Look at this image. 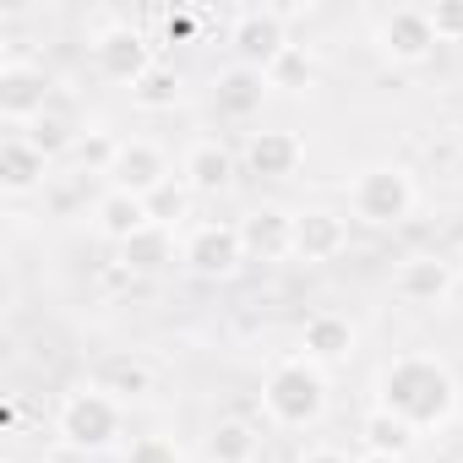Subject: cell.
Instances as JSON below:
<instances>
[{
	"mask_svg": "<svg viewBox=\"0 0 463 463\" xmlns=\"http://www.w3.org/2000/svg\"><path fill=\"white\" fill-rule=\"evenodd\" d=\"M376 409L398 414L409 430H441L458 414V382L436 354H398L376 376Z\"/></svg>",
	"mask_w": 463,
	"mask_h": 463,
	"instance_id": "6da1fadb",
	"label": "cell"
},
{
	"mask_svg": "<svg viewBox=\"0 0 463 463\" xmlns=\"http://www.w3.org/2000/svg\"><path fill=\"white\" fill-rule=\"evenodd\" d=\"M262 409H268V420L284 425V430L317 425V420L327 414V376H322V365H311L306 354L279 360V365L262 376Z\"/></svg>",
	"mask_w": 463,
	"mask_h": 463,
	"instance_id": "7a4b0ae2",
	"label": "cell"
},
{
	"mask_svg": "<svg viewBox=\"0 0 463 463\" xmlns=\"http://www.w3.org/2000/svg\"><path fill=\"white\" fill-rule=\"evenodd\" d=\"M420 207V185L403 164H371L349 180V213L371 229H398Z\"/></svg>",
	"mask_w": 463,
	"mask_h": 463,
	"instance_id": "3957f363",
	"label": "cell"
},
{
	"mask_svg": "<svg viewBox=\"0 0 463 463\" xmlns=\"http://www.w3.org/2000/svg\"><path fill=\"white\" fill-rule=\"evenodd\" d=\"M55 430H61V441L77 447V452H109V447L126 436V403L109 398L104 387H77V392L61 398Z\"/></svg>",
	"mask_w": 463,
	"mask_h": 463,
	"instance_id": "277c9868",
	"label": "cell"
},
{
	"mask_svg": "<svg viewBox=\"0 0 463 463\" xmlns=\"http://www.w3.org/2000/svg\"><path fill=\"white\" fill-rule=\"evenodd\" d=\"M180 262H185L196 279H207V284L235 279V273L246 268L241 223H196V229H191V241L180 246Z\"/></svg>",
	"mask_w": 463,
	"mask_h": 463,
	"instance_id": "5b68a950",
	"label": "cell"
},
{
	"mask_svg": "<svg viewBox=\"0 0 463 463\" xmlns=\"http://www.w3.org/2000/svg\"><path fill=\"white\" fill-rule=\"evenodd\" d=\"M289 28L273 17V6H251V12H235V23H229V50H235V66H251L268 77V66L289 50Z\"/></svg>",
	"mask_w": 463,
	"mask_h": 463,
	"instance_id": "8992f818",
	"label": "cell"
},
{
	"mask_svg": "<svg viewBox=\"0 0 463 463\" xmlns=\"http://www.w3.org/2000/svg\"><path fill=\"white\" fill-rule=\"evenodd\" d=\"M376 50H382L392 66H425V61L436 55L430 12H425V6H392V12L376 23Z\"/></svg>",
	"mask_w": 463,
	"mask_h": 463,
	"instance_id": "52a82bcc",
	"label": "cell"
},
{
	"mask_svg": "<svg viewBox=\"0 0 463 463\" xmlns=\"http://www.w3.org/2000/svg\"><path fill=\"white\" fill-rule=\"evenodd\" d=\"M93 66H99V77H109V82H126V88H137L158 61H153V44H147V33H137L131 23H115V28H104L99 39H93Z\"/></svg>",
	"mask_w": 463,
	"mask_h": 463,
	"instance_id": "ba28073f",
	"label": "cell"
},
{
	"mask_svg": "<svg viewBox=\"0 0 463 463\" xmlns=\"http://www.w3.org/2000/svg\"><path fill=\"white\" fill-rule=\"evenodd\" d=\"M169 180H180L175 175V164H169V153L158 147V142H147V137H131V142H120V158H115V169H109V191H126V196H153V191H164Z\"/></svg>",
	"mask_w": 463,
	"mask_h": 463,
	"instance_id": "9c48e42d",
	"label": "cell"
},
{
	"mask_svg": "<svg viewBox=\"0 0 463 463\" xmlns=\"http://www.w3.org/2000/svg\"><path fill=\"white\" fill-rule=\"evenodd\" d=\"M39 115H50V77H44V66L6 61L0 66V120H6L12 131H23Z\"/></svg>",
	"mask_w": 463,
	"mask_h": 463,
	"instance_id": "30bf717a",
	"label": "cell"
},
{
	"mask_svg": "<svg viewBox=\"0 0 463 463\" xmlns=\"http://www.w3.org/2000/svg\"><path fill=\"white\" fill-rule=\"evenodd\" d=\"M349 251V218L333 207H300L295 213V262L322 268Z\"/></svg>",
	"mask_w": 463,
	"mask_h": 463,
	"instance_id": "8fae6325",
	"label": "cell"
},
{
	"mask_svg": "<svg viewBox=\"0 0 463 463\" xmlns=\"http://www.w3.org/2000/svg\"><path fill=\"white\" fill-rule=\"evenodd\" d=\"M268 77L262 71H251V66H229V71H218L213 77V115L218 120H229V126H246V120H257L262 115V104H268Z\"/></svg>",
	"mask_w": 463,
	"mask_h": 463,
	"instance_id": "7c38bea8",
	"label": "cell"
},
{
	"mask_svg": "<svg viewBox=\"0 0 463 463\" xmlns=\"http://www.w3.org/2000/svg\"><path fill=\"white\" fill-rule=\"evenodd\" d=\"M246 262H289L295 257V213L284 207H251L241 218Z\"/></svg>",
	"mask_w": 463,
	"mask_h": 463,
	"instance_id": "4fadbf2b",
	"label": "cell"
},
{
	"mask_svg": "<svg viewBox=\"0 0 463 463\" xmlns=\"http://www.w3.org/2000/svg\"><path fill=\"white\" fill-rule=\"evenodd\" d=\"M180 180L191 185V196H223L229 185H235V153H229L223 142H191L185 158H180Z\"/></svg>",
	"mask_w": 463,
	"mask_h": 463,
	"instance_id": "5bb4252c",
	"label": "cell"
},
{
	"mask_svg": "<svg viewBox=\"0 0 463 463\" xmlns=\"http://www.w3.org/2000/svg\"><path fill=\"white\" fill-rule=\"evenodd\" d=\"M306 164V142L295 131H251L246 142V169L257 180H295Z\"/></svg>",
	"mask_w": 463,
	"mask_h": 463,
	"instance_id": "9a60e30c",
	"label": "cell"
},
{
	"mask_svg": "<svg viewBox=\"0 0 463 463\" xmlns=\"http://www.w3.org/2000/svg\"><path fill=\"white\" fill-rule=\"evenodd\" d=\"M398 300L409 306H441L452 289H458V262H441V257H409L392 279Z\"/></svg>",
	"mask_w": 463,
	"mask_h": 463,
	"instance_id": "2e32d148",
	"label": "cell"
},
{
	"mask_svg": "<svg viewBox=\"0 0 463 463\" xmlns=\"http://www.w3.org/2000/svg\"><path fill=\"white\" fill-rule=\"evenodd\" d=\"M354 344H360V333H354V322L344 311H317L300 327V349H306L311 365H338V360L354 354Z\"/></svg>",
	"mask_w": 463,
	"mask_h": 463,
	"instance_id": "e0dca14e",
	"label": "cell"
},
{
	"mask_svg": "<svg viewBox=\"0 0 463 463\" xmlns=\"http://www.w3.org/2000/svg\"><path fill=\"white\" fill-rule=\"evenodd\" d=\"M0 185L12 196H28L39 185H50V158L23 137V131H6L0 137Z\"/></svg>",
	"mask_w": 463,
	"mask_h": 463,
	"instance_id": "ac0fdd59",
	"label": "cell"
},
{
	"mask_svg": "<svg viewBox=\"0 0 463 463\" xmlns=\"http://www.w3.org/2000/svg\"><path fill=\"white\" fill-rule=\"evenodd\" d=\"M262 452V425L246 414H223L207 430V463H257Z\"/></svg>",
	"mask_w": 463,
	"mask_h": 463,
	"instance_id": "d6986e66",
	"label": "cell"
},
{
	"mask_svg": "<svg viewBox=\"0 0 463 463\" xmlns=\"http://www.w3.org/2000/svg\"><path fill=\"white\" fill-rule=\"evenodd\" d=\"M93 223H99V235H104V241L126 246V241H137L142 229L153 223V213H147V202H142V196H126V191H104V196L93 202Z\"/></svg>",
	"mask_w": 463,
	"mask_h": 463,
	"instance_id": "ffe728a7",
	"label": "cell"
},
{
	"mask_svg": "<svg viewBox=\"0 0 463 463\" xmlns=\"http://www.w3.org/2000/svg\"><path fill=\"white\" fill-rule=\"evenodd\" d=\"M153 365L147 360H137V354H109L104 365H99V382L93 387H104L109 398H120V403H137V398H147L153 392Z\"/></svg>",
	"mask_w": 463,
	"mask_h": 463,
	"instance_id": "44dd1931",
	"label": "cell"
},
{
	"mask_svg": "<svg viewBox=\"0 0 463 463\" xmlns=\"http://www.w3.org/2000/svg\"><path fill=\"white\" fill-rule=\"evenodd\" d=\"M120 268L126 273H164V268H175V229L147 223L137 241L120 246Z\"/></svg>",
	"mask_w": 463,
	"mask_h": 463,
	"instance_id": "7402d4cb",
	"label": "cell"
},
{
	"mask_svg": "<svg viewBox=\"0 0 463 463\" xmlns=\"http://www.w3.org/2000/svg\"><path fill=\"white\" fill-rule=\"evenodd\" d=\"M414 436H420V430H409V425H403L398 414H387V409H365V414H360V447L376 452V458H409Z\"/></svg>",
	"mask_w": 463,
	"mask_h": 463,
	"instance_id": "603a6c76",
	"label": "cell"
},
{
	"mask_svg": "<svg viewBox=\"0 0 463 463\" xmlns=\"http://www.w3.org/2000/svg\"><path fill=\"white\" fill-rule=\"evenodd\" d=\"M180 93H185L180 71H175V66H153V71L131 88V104H137V109H147V115H164V109H175V104H180Z\"/></svg>",
	"mask_w": 463,
	"mask_h": 463,
	"instance_id": "cb8c5ba5",
	"label": "cell"
},
{
	"mask_svg": "<svg viewBox=\"0 0 463 463\" xmlns=\"http://www.w3.org/2000/svg\"><path fill=\"white\" fill-rule=\"evenodd\" d=\"M317 82V66L306 55V44H289L273 66H268V88H284V93H306Z\"/></svg>",
	"mask_w": 463,
	"mask_h": 463,
	"instance_id": "d4e9b609",
	"label": "cell"
},
{
	"mask_svg": "<svg viewBox=\"0 0 463 463\" xmlns=\"http://www.w3.org/2000/svg\"><path fill=\"white\" fill-rule=\"evenodd\" d=\"M23 137H28V142H33V147H39L50 164H55L61 153H71V147H77V131H71L61 115H39L33 126H23Z\"/></svg>",
	"mask_w": 463,
	"mask_h": 463,
	"instance_id": "484cf974",
	"label": "cell"
},
{
	"mask_svg": "<svg viewBox=\"0 0 463 463\" xmlns=\"http://www.w3.org/2000/svg\"><path fill=\"white\" fill-rule=\"evenodd\" d=\"M71 153H77V164H82L88 175H109V169H115V158H120V137H109L104 126H93L88 137H77V147H71Z\"/></svg>",
	"mask_w": 463,
	"mask_h": 463,
	"instance_id": "4316f807",
	"label": "cell"
},
{
	"mask_svg": "<svg viewBox=\"0 0 463 463\" xmlns=\"http://www.w3.org/2000/svg\"><path fill=\"white\" fill-rule=\"evenodd\" d=\"M191 202H196V196H191V185H185V180H169L164 191H153V196H147V213H153V223L175 229L180 218H191Z\"/></svg>",
	"mask_w": 463,
	"mask_h": 463,
	"instance_id": "83f0119b",
	"label": "cell"
},
{
	"mask_svg": "<svg viewBox=\"0 0 463 463\" xmlns=\"http://www.w3.org/2000/svg\"><path fill=\"white\" fill-rule=\"evenodd\" d=\"M126 463H185V452L175 436H137L126 447Z\"/></svg>",
	"mask_w": 463,
	"mask_h": 463,
	"instance_id": "f1b7e54d",
	"label": "cell"
},
{
	"mask_svg": "<svg viewBox=\"0 0 463 463\" xmlns=\"http://www.w3.org/2000/svg\"><path fill=\"white\" fill-rule=\"evenodd\" d=\"M430 12V28H436V44H463V0H436Z\"/></svg>",
	"mask_w": 463,
	"mask_h": 463,
	"instance_id": "f546056e",
	"label": "cell"
},
{
	"mask_svg": "<svg viewBox=\"0 0 463 463\" xmlns=\"http://www.w3.org/2000/svg\"><path fill=\"white\" fill-rule=\"evenodd\" d=\"M300 463H360V458H349V452H338V447H311Z\"/></svg>",
	"mask_w": 463,
	"mask_h": 463,
	"instance_id": "4dcf8cb0",
	"label": "cell"
},
{
	"mask_svg": "<svg viewBox=\"0 0 463 463\" xmlns=\"http://www.w3.org/2000/svg\"><path fill=\"white\" fill-rule=\"evenodd\" d=\"M191 33V17H169V39H185Z\"/></svg>",
	"mask_w": 463,
	"mask_h": 463,
	"instance_id": "1f68e13d",
	"label": "cell"
},
{
	"mask_svg": "<svg viewBox=\"0 0 463 463\" xmlns=\"http://www.w3.org/2000/svg\"><path fill=\"white\" fill-rule=\"evenodd\" d=\"M360 463H409V458H376V452H360Z\"/></svg>",
	"mask_w": 463,
	"mask_h": 463,
	"instance_id": "d6a6232c",
	"label": "cell"
},
{
	"mask_svg": "<svg viewBox=\"0 0 463 463\" xmlns=\"http://www.w3.org/2000/svg\"><path fill=\"white\" fill-rule=\"evenodd\" d=\"M458 147H463V120H458Z\"/></svg>",
	"mask_w": 463,
	"mask_h": 463,
	"instance_id": "836d02e7",
	"label": "cell"
},
{
	"mask_svg": "<svg viewBox=\"0 0 463 463\" xmlns=\"http://www.w3.org/2000/svg\"><path fill=\"white\" fill-rule=\"evenodd\" d=\"M458 284H463V257H458Z\"/></svg>",
	"mask_w": 463,
	"mask_h": 463,
	"instance_id": "e575fe53",
	"label": "cell"
},
{
	"mask_svg": "<svg viewBox=\"0 0 463 463\" xmlns=\"http://www.w3.org/2000/svg\"><path fill=\"white\" fill-rule=\"evenodd\" d=\"M12 463H28V458H12Z\"/></svg>",
	"mask_w": 463,
	"mask_h": 463,
	"instance_id": "d590c367",
	"label": "cell"
}]
</instances>
